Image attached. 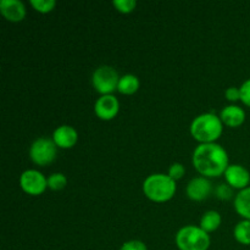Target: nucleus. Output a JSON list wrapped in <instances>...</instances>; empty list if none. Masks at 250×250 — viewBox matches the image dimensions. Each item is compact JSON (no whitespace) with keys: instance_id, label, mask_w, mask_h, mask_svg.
Returning <instances> with one entry per match:
<instances>
[{"instance_id":"22","label":"nucleus","mask_w":250,"mask_h":250,"mask_svg":"<svg viewBox=\"0 0 250 250\" xmlns=\"http://www.w3.org/2000/svg\"><path fill=\"white\" fill-rule=\"evenodd\" d=\"M185 173H186L185 165H183V164H181V163H175V164H172V165L170 166L167 175L170 176V177L172 178L175 182H177V181H180L181 178H183Z\"/></svg>"},{"instance_id":"20","label":"nucleus","mask_w":250,"mask_h":250,"mask_svg":"<svg viewBox=\"0 0 250 250\" xmlns=\"http://www.w3.org/2000/svg\"><path fill=\"white\" fill-rule=\"evenodd\" d=\"M112 5H114L115 9L117 10L121 14H131L137 6L136 0H114L112 1Z\"/></svg>"},{"instance_id":"25","label":"nucleus","mask_w":250,"mask_h":250,"mask_svg":"<svg viewBox=\"0 0 250 250\" xmlns=\"http://www.w3.org/2000/svg\"><path fill=\"white\" fill-rule=\"evenodd\" d=\"M225 97L229 102L234 104L238 100H241V89H239V87H229L225 92Z\"/></svg>"},{"instance_id":"24","label":"nucleus","mask_w":250,"mask_h":250,"mask_svg":"<svg viewBox=\"0 0 250 250\" xmlns=\"http://www.w3.org/2000/svg\"><path fill=\"white\" fill-rule=\"evenodd\" d=\"M239 89H241V102L246 106L250 107V78L242 83Z\"/></svg>"},{"instance_id":"3","label":"nucleus","mask_w":250,"mask_h":250,"mask_svg":"<svg viewBox=\"0 0 250 250\" xmlns=\"http://www.w3.org/2000/svg\"><path fill=\"white\" fill-rule=\"evenodd\" d=\"M177 190L176 182L166 173H153L143 182V193L154 203H166L172 199Z\"/></svg>"},{"instance_id":"1","label":"nucleus","mask_w":250,"mask_h":250,"mask_svg":"<svg viewBox=\"0 0 250 250\" xmlns=\"http://www.w3.org/2000/svg\"><path fill=\"white\" fill-rule=\"evenodd\" d=\"M192 164L198 173L210 180L225 175L229 166V159L221 144H199L193 151Z\"/></svg>"},{"instance_id":"9","label":"nucleus","mask_w":250,"mask_h":250,"mask_svg":"<svg viewBox=\"0 0 250 250\" xmlns=\"http://www.w3.org/2000/svg\"><path fill=\"white\" fill-rule=\"evenodd\" d=\"M224 176L227 185L238 192L248 188L250 185L249 170L239 164H229Z\"/></svg>"},{"instance_id":"15","label":"nucleus","mask_w":250,"mask_h":250,"mask_svg":"<svg viewBox=\"0 0 250 250\" xmlns=\"http://www.w3.org/2000/svg\"><path fill=\"white\" fill-rule=\"evenodd\" d=\"M139 87H141L139 78L133 73H127L120 78L117 92L124 95H133L134 93L138 92Z\"/></svg>"},{"instance_id":"10","label":"nucleus","mask_w":250,"mask_h":250,"mask_svg":"<svg viewBox=\"0 0 250 250\" xmlns=\"http://www.w3.org/2000/svg\"><path fill=\"white\" fill-rule=\"evenodd\" d=\"M211 193V181L207 177H203V176L192 178L186 187V194L193 202H203V200L208 199Z\"/></svg>"},{"instance_id":"13","label":"nucleus","mask_w":250,"mask_h":250,"mask_svg":"<svg viewBox=\"0 0 250 250\" xmlns=\"http://www.w3.org/2000/svg\"><path fill=\"white\" fill-rule=\"evenodd\" d=\"M246 111L243 107L238 106L236 104H231L225 106L220 112V119L222 124L231 128H237L241 127L246 121Z\"/></svg>"},{"instance_id":"18","label":"nucleus","mask_w":250,"mask_h":250,"mask_svg":"<svg viewBox=\"0 0 250 250\" xmlns=\"http://www.w3.org/2000/svg\"><path fill=\"white\" fill-rule=\"evenodd\" d=\"M66 186H67V177L63 173L54 172L48 177V188L54 192L62 190Z\"/></svg>"},{"instance_id":"11","label":"nucleus","mask_w":250,"mask_h":250,"mask_svg":"<svg viewBox=\"0 0 250 250\" xmlns=\"http://www.w3.org/2000/svg\"><path fill=\"white\" fill-rule=\"evenodd\" d=\"M51 139L59 149H71L77 144L78 132L70 125H61L54 129Z\"/></svg>"},{"instance_id":"7","label":"nucleus","mask_w":250,"mask_h":250,"mask_svg":"<svg viewBox=\"0 0 250 250\" xmlns=\"http://www.w3.org/2000/svg\"><path fill=\"white\" fill-rule=\"evenodd\" d=\"M20 187L26 194L37 197L43 194L48 188V177L38 170H26L20 176Z\"/></svg>"},{"instance_id":"8","label":"nucleus","mask_w":250,"mask_h":250,"mask_svg":"<svg viewBox=\"0 0 250 250\" xmlns=\"http://www.w3.org/2000/svg\"><path fill=\"white\" fill-rule=\"evenodd\" d=\"M120 111V102L114 94L100 95L94 104V112L98 119L111 121Z\"/></svg>"},{"instance_id":"4","label":"nucleus","mask_w":250,"mask_h":250,"mask_svg":"<svg viewBox=\"0 0 250 250\" xmlns=\"http://www.w3.org/2000/svg\"><path fill=\"white\" fill-rule=\"evenodd\" d=\"M175 241L180 250H208L211 244L209 233L194 225H188L178 229Z\"/></svg>"},{"instance_id":"2","label":"nucleus","mask_w":250,"mask_h":250,"mask_svg":"<svg viewBox=\"0 0 250 250\" xmlns=\"http://www.w3.org/2000/svg\"><path fill=\"white\" fill-rule=\"evenodd\" d=\"M190 134L199 144L217 143L224 132V124L217 115L204 112L195 117L190 124Z\"/></svg>"},{"instance_id":"21","label":"nucleus","mask_w":250,"mask_h":250,"mask_svg":"<svg viewBox=\"0 0 250 250\" xmlns=\"http://www.w3.org/2000/svg\"><path fill=\"white\" fill-rule=\"evenodd\" d=\"M233 188L229 187L227 183H220L215 188V195H216L217 199L227 202V200H231L233 198Z\"/></svg>"},{"instance_id":"16","label":"nucleus","mask_w":250,"mask_h":250,"mask_svg":"<svg viewBox=\"0 0 250 250\" xmlns=\"http://www.w3.org/2000/svg\"><path fill=\"white\" fill-rule=\"evenodd\" d=\"M222 217L221 214L216 210H209V211L204 212L200 219L199 227L202 229H204L207 233H211L215 232L220 226H221Z\"/></svg>"},{"instance_id":"5","label":"nucleus","mask_w":250,"mask_h":250,"mask_svg":"<svg viewBox=\"0 0 250 250\" xmlns=\"http://www.w3.org/2000/svg\"><path fill=\"white\" fill-rule=\"evenodd\" d=\"M120 78H121V76L112 66L102 65L93 72V88L100 95L112 94L115 90H117Z\"/></svg>"},{"instance_id":"12","label":"nucleus","mask_w":250,"mask_h":250,"mask_svg":"<svg viewBox=\"0 0 250 250\" xmlns=\"http://www.w3.org/2000/svg\"><path fill=\"white\" fill-rule=\"evenodd\" d=\"M0 14L9 22L23 21L26 17V6L20 0H1L0 1Z\"/></svg>"},{"instance_id":"14","label":"nucleus","mask_w":250,"mask_h":250,"mask_svg":"<svg viewBox=\"0 0 250 250\" xmlns=\"http://www.w3.org/2000/svg\"><path fill=\"white\" fill-rule=\"evenodd\" d=\"M234 210L243 220L250 221V186L243 190H239L234 197Z\"/></svg>"},{"instance_id":"17","label":"nucleus","mask_w":250,"mask_h":250,"mask_svg":"<svg viewBox=\"0 0 250 250\" xmlns=\"http://www.w3.org/2000/svg\"><path fill=\"white\" fill-rule=\"evenodd\" d=\"M233 237L242 246H250V221L242 220L234 226Z\"/></svg>"},{"instance_id":"19","label":"nucleus","mask_w":250,"mask_h":250,"mask_svg":"<svg viewBox=\"0 0 250 250\" xmlns=\"http://www.w3.org/2000/svg\"><path fill=\"white\" fill-rule=\"evenodd\" d=\"M31 5L39 14H49L56 6L55 0H31Z\"/></svg>"},{"instance_id":"23","label":"nucleus","mask_w":250,"mask_h":250,"mask_svg":"<svg viewBox=\"0 0 250 250\" xmlns=\"http://www.w3.org/2000/svg\"><path fill=\"white\" fill-rule=\"evenodd\" d=\"M120 250H148L146 244L139 239H132V241L125 242Z\"/></svg>"},{"instance_id":"6","label":"nucleus","mask_w":250,"mask_h":250,"mask_svg":"<svg viewBox=\"0 0 250 250\" xmlns=\"http://www.w3.org/2000/svg\"><path fill=\"white\" fill-rule=\"evenodd\" d=\"M56 154H58V146L53 139L48 137L37 138L29 146V159L34 165H50L56 159Z\"/></svg>"}]
</instances>
